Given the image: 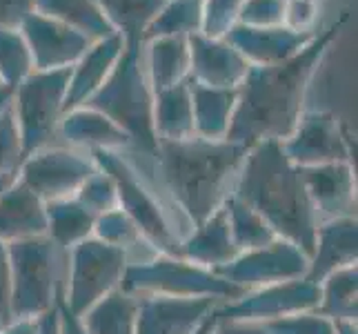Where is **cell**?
<instances>
[{"instance_id": "29", "label": "cell", "mask_w": 358, "mask_h": 334, "mask_svg": "<svg viewBox=\"0 0 358 334\" xmlns=\"http://www.w3.org/2000/svg\"><path fill=\"white\" fill-rule=\"evenodd\" d=\"M136 310L138 296L118 288L92 305L80 316V323L87 334H136Z\"/></svg>"}, {"instance_id": "35", "label": "cell", "mask_w": 358, "mask_h": 334, "mask_svg": "<svg viewBox=\"0 0 358 334\" xmlns=\"http://www.w3.org/2000/svg\"><path fill=\"white\" fill-rule=\"evenodd\" d=\"M31 71L34 60L22 34H16V29H0V83L16 90Z\"/></svg>"}, {"instance_id": "27", "label": "cell", "mask_w": 358, "mask_h": 334, "mask_svg": "<svg viewBox=\"0 0 358 334\" xmlns=\"http://www.w3.org/2000/svg\"><path fill=\"white\" fill-rule=\"evenodd\" d=\"M34 11L85 34L94 43L118 34L94 0H34Z\"/></svg>"}, {"instance_id": "25", "label": "cell", "mask_w": 358, "mask_h": 334, "mask_svg": "<svg viewBox=\"0 0 358 334\" xmlns=\"http://www.w3.org/2000/svg\"><path fill=\"white\" fill-rule=\"evenodd\" d=\"M143 65L154 94L189 81L192 60H189L187 36H163V39H154Z\"/></svg>"}, {"instance_id": "30", "label": "cell", "mask_w": 358, "mask_h": 334, "mask_svg": "<svg viewBox=\"0 0 358 334\" xmlns=\"http://www.w3.org/2000/svg\"><path fill=\"white\" fill-rule=\"evenodd\" d=\"M125 45H141L145 29L167 5V0H94Z\"/></svg>"}, {"instance_id": "17", "label": "cell", "mask_w": 358, "mask_h": 334, "mask_svg": "<svg viewBox=\"0 0 358 334\" xmlns=\"http://www.w3.org/2000/svg\"><path fill=\"white\" fill-rule=\"evenodd\" d=\"M189 41V81L216 90H238L250 63L227 41H212L203 34L187 36Z\"/></svg>"}, {"instance_id": "8", "label": "cell", "mask_w": 358, "mask_h": 334, "mask_svg": "<svg viewBox=\"0 0 358 334\" xmlns=\"http://www.w3.org/2000/svg\"><path fill=\"white\" fill-rule=\"evenodd\" d=\"M71 67L52 71H31L14 90V118L18 125L22 158L52 147L65 116V96Z\"/></svg>"}, {"instance_id": "20", "label": "cell", "mask_w": 358, "mask_h": 334, "mask_svg": "<svg viewBox=\"0 0 358 334\" xmlns=\"http://www.w3.org/2000/svg\"><path fill=\"white\" fill-rule=\"evenodd\" d=\"M58 134L69 143L71 150L85 154L131 150V141L125 132L114 125L101 111L85 105L67 111L60 120Z\"/></svg>"}, {"instance_id": "39", "label": "cell", "mask_w": 358, "mask_h": 334, "mask_svg": "<svg viewBox=\"0 0 358 334\" xmlns=\"http://www.w3.org/2000/svg\"><path fill=\"white\" fill-rule=\"evenodd\" d=\"M22 163V143L18 125L14 118V109H7L0 114V176H16Z\"/></svg>"}, {"instance_id": "18", "label": "cell", "mask_w": 358, "mask_h": 334, "mask_svg": "<svg viewBox=\"0 0 358 334\" xmlns=\"http://www.w3.org/2000/svg\"><path fill=\"white\" fill-rule=\"evenodd\" d=\"M318 36L314 34H299L280 27H247V25H234L227 32L225 41L236 49V52L250 65H276L296 56L303 47L310 45Z\"/></svg>"}, {"instance_id": "40", "label": "cell", "mask_w": 358, "mask_h": 334, "mask_svg": "<svg viewBox=\"0 0 358 334\" xmlns=\"http://www.w3.org/2000/svg\"><path fill=\"white\" fill-rule=\"evenodd\" d=\"M287 0H245L238 11V25L247 27H280L285 20Z\"/></svg>"}, {"instance_id": "36", "label": "cell", "mask_w": 358, "mask_h": 334, "mask_svg": "<svg viewBox=\"0 0 358 334\" xmlns=\"http://www.w3.org/2000/svg\"><path fill=\"white\" fill-rule=\"evenodd\" d=\"M73 199L87 209L92 216H101L109 212V209L118 207V194H116V185L112 176L98 167L94 174L80 185L78 192L73 194Z\"/></svg>"}, {"instance_id": "2", "label": "cell", "mask_w": 358, "mask_h": 334, "mask_svg": "<svg viewBox=\"0 0 358 334\" xmlns=\"http://www.w3.org/2000/svg\"><path fill=\"white\" fill-rule=\"evenodd\" d=\"M247 147L231 141H158L152 158L178 212L189 228L201 225L234 194Z\"/></svg>"}, {"instance_id": "26", "label": "cell", "mask_w": 358, "mask_h": 334, "mask_svg": "<svg viewBox=\"0 0 358 334\" xmlns=\"http://www.w3.org/2000/svg\"><path fill=\"white\" fill-rule=\"evenodd\" d=\"M156 141H185L194 136V109L189 81L154 94Z\"/></svg>"}, {"instance_id": "13", "label": "cell", "mask_w": 358, "mask_h": 334, "mask_svg": "<svg viewBox=\"0 0 358 334\" xmlns=\"http://www.w3.org/2000/svg\"><path fill=\"white\" fill-rule=\"evenodd\" d=\"M294 165L352 163V143L341 120L325 109H305L289 139L280 143Z\"/></svg>"}, {"instance_id": "34", "label": "cell", "mask_w": 358, "mask_h": 334, "mask_svg": "<svg viewBox=\"0 0 358 334\" xmlns=\"http://www.w3.org/2000/svg\"><path fill=\"white\" fill-rule=\"evenodd\" d=\"M225 209H227V221H229V230L234 243H236L238 252H247V250H256V247H263L267 243H271L274 239H278L271 228L265 223V218L254 212L250 205H245L243 201H238L236 196H229L225 201Z\"/></svg>"}, {"instance_id": "24", "label": "cell", "mask_w": 358, "mask_h": 334, "mask_svg": "<svg viewBox=\"0 0 358 334\" xmlns=\"http://www.w3.org/2000/svg\"><path fill=\"white\" fill-rule=\"evenodd\" d=\"M192 85V109H194V136L205 141H227L234 109H236V90L205 88Z\"/></svg>"}, {"instance_id": "6", "label": "cell", "mask_w": 358, "mask_h": 334, "mask_svg": "<svg viewBox=\"0 0 358 334\" xmlns=\"http://www.w3.org/2000/svg\"><path fill=\"white\" fill-rule=\"evenodd\" d=\"M120 288L134 296H178V299H214L218 303L236 301L245 294L214 270L189 263L182 256L156 254L150 261L129 263Z\"/></svg>"}, {"instance_id": "37", "label": "cell", "mask_w": 358, "mask_h": 334, "mask_svg": "<svg viewBox=\"0 0 358 334\" xmlns=\"http://www.w3.org/2000/svg\"><path fill=\"white\" fill-rule=\"evenodd\" d=\"M243 3L245 0H203L201 34L205 39L223 41L234 27V20L238 18Z\"/></svg>"}, {"instance_id": "4", "label": "cell", "mask_w": 358, "mask_h": 334, "mask_svg": "<svg viewBox=\"0 0 358 334\" xmlns=\"http://www.w3.org/2000/svg\"><path fill=\"white\" fill-rule=\"evenodd\" d=\"M85 107L101 111L125 132L131 141V150L143 156L156 152L154 90L145 74L141 45H125L112 74Z\"/></svg>"}, {"instance_id": "16", "label": "cell", "mask_w": 358, "mask_h": 334, "mask_svg": "<svg viewBox=\"0 0 358 334\" xmlns=\"http://www.w3.org/2000/svg\"><path fill=\"white\" fill-rule=\"evenodd\" d=\"M305 190L320 221L356 216V172L352 163L301 167Z\"/></svg>"}, {"instance_id": "52", "label": "cell", "mask_w": 358, "mask_h": 334, "mask_svg": "<svg viewBox=\"0 0 358 334\" xmlns=\"http://www.w3.org/2000/svg\"><path fill=\"white\" fill-rule=\"evenodd\" d=\"M7 323V316L3 314V312H0V330H3V326Z\"/></svg>"}, {"instance_id": "50", "label": "cell", "mask_w": 358, "mask_h": 334, "mask_svg": "<svg viewBox=\"0 0 358 334\" xmlns=\"http://www.w3.org/2000/svg\"><path fill=\"white\" fill-rule=\"evenodd\" d=\"M214 323H216V312H214L212 316H209V319L205 321V323H203L199 330H196L194 334H209V332H212V328H214Z\"/></svg>"}, {"instance_id": "21", "label": "cell", "mask_w": 358, "mask_h": 334, "mask_svg": "<svg viewBox=\"0 0 358 334\" xmlns=\"http://www.w3.org/2000/svg\"><path fill=\"white\" fill-rule=\"evenodd\" d=\"M47 234V203L18 176L0 196V241L16 243Z\"/></svg>"}, {"instance_id": "14", "label": "cell", "mask_w": 358, "mask_h": 334, "mask_svg": "<svg viewBox=\"0 0 358 334\" xmlns=\"http://www.w3.org/2000/svg\"><path fill=\"white\" fill-rule=\"evenodd\" d=\"M22 39L29 47L34 71H52L73 67L90 52L94 41L54 18L34 14L20 25Z\"/></svg>"}, {"instance_id": "33", "label": "cell", "mask_w": 358, "mask_h": 334, "mask_svg": "<svg viewBox=\"0 0 358 334\" xmlns=\"http://www.w3.org/2000/svg\"><path fill=\"white\" fill-rule=\"evenodd\" d=\"M203 0H167L160 14L145 29L143 41L163 39V36H192L201 34Z\"/></svg>"}, {"instance_id": "41", "label": "cell", "mask_w": 358, "mask_h": 334, "mask_svg": "<svg viewBox=\"0 0 358 334\" xmlns=\"http://www.w3.org/2000/svg\"><path fill=\"white\" fill-rule=\"evenodd\" d=\"M316 14H318L316 0H287L282 25L299 34H314Z\"/></svg>"}, {"instance_id": "42", "label": "cell", "mask_w": 358, "mask_h": 334, "mask_svg": "<svg viewBox=\"0 0 358 334\" xmlns=\"http://www.w3.org/2000/svg\"><path fill=\"white\" fill-rule=\"evenodd\" d=\"M34 14V0H0V29H16Z\"/></svg>"}, {"instance_id": "53", "label": "cell", "mask_w": 358, "mask_h": 334, "mask_svg": "<svg viewBox=\"0 0 358 334\" xmlns=\"http://www.w3.org/2000/svg\"><path fill=\"white\" fill-rule=\"evenodd\" d=\"M0 88H5V85H3V83H0Z\"/></svg>"}, {"instance_id": "1", "label": "cell", "mask_w": 358, "mask_h": 334, "mask_svg": "<svg viewBox=\"0 0 358 334\" xmlns=\"http://www.w3.org/2000/svg\"><path fill=\"white\" fill-rule=\"evenodd\" d=\"M348 11L329 29L303 47L299 54L276 65H250L236 90L227 141L250 150L263 141H285L305 111V98L316 76L320 58L341 34Z\"/></svg>"}, {"instance_id": "22", "label": "cell", "mask_w": 358, "mask_h": 334, "mask_svg": "<svg viewBox=\"0 0 358 334\" xmlns=\"http://www.w3.org/2000/svg\"><path fill=\"white\" fill-rule=\"evenodd\" d=\"M238 254L241 252L231 237L225 205L218 207L212 216L201 223V225H194L180 241L182 258H187L189 263H196L201 267L214 270V272L231 263Z\"/></svg>"}, {"instance_id": "51", "label": "cell", "mask_w": 358, "mask_h": 334, "mask_svg": "<svg viewBox=\"0 0 358 334\" xmlns=\"http://www.w3.org/2000/svg\"><path fill=\"white\" fill-rule=\"evenodd\" d=\"M16 176H9V174H3V176H0V196H3V192L9 188V183L11 181H14Z\"/></svg>"}, {"instance_id": "48", "label": "cell", "mask_w": 358, "mask_h": 334, "mask_svg": "<svg viewBox=\"0 0 358 334\" xmlns=\"http://www.w3.org/2000/svg\"><path fill=\"white\" fill-rule=\"evenodd\" d=\"M11 101H14V90L9 88H0V114L7 111L11 107Z\"/></svg>"}, {"instance_id": "44", "label": "cell", "mask_w": 358, "mask_h": 334, "mask_svg": "<svg viewBox=\"0 0 358 334\" xmlns=\"http://www.w3.org/2000/svg\"><path fill=\"white\" fill-rule=\"evenodd\" d=\"M209 334H269L263 323L254 321H236V319H218Z\"/></svg>"}, {"instance_id": "38", "label": "cell", "mask_w": 358, "mask_h": 334, "mask_svg": "<svg viewBox=\"0 0 358 334\" xmlns=\"http://www.w3.org/2000/svg\"><path fill=\"white\" fill-rule=\"evenodd\" d=\"M269 334H336V321L323 316L316 310L282 316L263 323Z\"/></svg>"}, {"instance_id": "5", "label": "cell", "mask_w": 358, "mask_h": 334, "mask_svg": "<svg viewBox=\"0 0 358 334\" xmlns=\"http://www.w3.org/2000/svg\"><path fill=\"white\" fill-rule=\"evenodd\" d=\"M11 296L9 319L41 316L63 301L67 250L47 237L9 243Z\"/></svg>"}, {"instance_id": "3", "label": "cell", "mask_w": 358, "mask_h": 334, "mask_svg": "<svg viewBox=\"0 0 358 334\" xmlns=\"http://www.w3.org/2000/svg\"><path fill=\"white\" fill-rule=\"evenodd\" d=\"M234 196L258 212L278 239L310 256L318 216L305 190L303 172L282 152L280 141L252 145L241 165Z\"/></svg>"}, {"instance_id": "12", "label": "cell", "mask_w": 358, "mask_h": 334, "mask_svg": "<svg viewBox=\"0 0 358 334\" xmlns=\"http://www.w3.org/2000/svg\"><path fill=\"white\" fill-rule=\"evenodd\" d=\"M318 301H320L318 283H312L307 279H294V281L274 283V286L256 288L245 292L236 301L220 303L216 307V316L269 323V321H276L282 316L316 310Z\"/></svg>"}, {"instance_id": "23", "label": "cell", "mask_w": 358, "mask_h": 334, "mask_svg": "<svg viewBox=\"0 0 358 334\" xmlns=\"http://www.w3.org/2000/svg\"><path fill=\"white\" fill-rule=\"evenodd\" d=\"M122 49H125L122 36L120 34L109 36L105 41L94 43L90 52L71 67L67 96H65V114L69 109L85 105L98 90H101V85L107 81L114 65L118 63Z\"/></svg>"}, {"instance_id": "19", "label": "cell", "mask_w": 358, "mask_h": 334, "mask_svg": "<svg viewBox=\"0 0 358 334\" xmlns=\"http://www.w3.org/2000/svg\"><path fill=\"white\" fill-rule=\"evenodd\" d=\"M358 263V221L356 216L320 221L307 267V281L320 283L327 274Z\"/></svg>"}, {"instance_id": "31", "label": "cell", "mask_w": 358, "mask_h": 334, "mask_svg": "<svg viewBox=\"0 0 358 334\" xmlns=\"http://www.w3.org/2000/svg\"><path fill=\"white\" fill-rule=\"evenodd\" d=\"M320 301L316 312L336 321H354L358 319V267L350 265L327 274L318 283Z\"/></svg>"}, {"instance_id": "46", "label": "cell", "mask_w": 358, "mask_h": 334, "mask_svg": "<svg viewBox=\"0 0 358 334\" xmlns=\"http://www.w3.org/2000/svg\"><path fill=\"white\" fill-rule=\"evenodd\" d=\"M58 316H60V334H87V330L80 323V316L69 312L63 305V301L58 303Z\"/></svg>"}, {"instance_id": "47", "label": "cell", "mask_w": 358, "mask_h": 334, "mask_svg": "<svg viewBox=\"0 0 358 334\" xmlns=\"http://www.w3.org/2000/svg\"><path fill=\"white\" fill-rule=\"evenodd\" d=\"M38 334H60V316H58V305L54 310H49L38 316Z\"/></svg>"}, {"instance_id": "10", "label": "cell", "mask_w": 358, "mask_h": 334, "mask_svg": "<svg viewBox=\"0 0 358 334\" xmlns=\"http://www.w3.org/2000/svg\"><path fill=\"white\" fill-rule=\"evenodd\" d=\"M96 172L90 154L65 147H45L22 158L16 176L45 203L71 199Z\"/></svg>"}, {"instance_id": "45", "label": "cell", "mask_w": 358, "mask_h": 334, "mask_svg": "<svg viewBox=\"0 0 358 334\" xmlns=\"http://www.w3.org/2000/svg\"><path fill=\"white\" fill-rule=\"evenodd\" d=\"M0 334H38V316H18L9 319Z\"/></svg>"}, {"instance_id": "7", "label": "cell", "mask_w": 358, "mask_h": 334, "mask_svg": "<svg viewBox=\"0 0 358 334\" xmlns=\"http://www.w3.org/2000/svg\"><path fill=\"white\" fill-rule=\"evenodd\" d=\"M90 156L98 169L112 176L118 194V207L131 216L143 237L156 247V252L180 256L182 234L176 230L174 218L160 203L158 194L147 185L138 167L125 158V152H94Z\"/></svg>"}, {"instance_id": "43", "label": "cell", "mask_w": 358, "mask_h": 334, "mask_svg": "<svg viewBox=\"0 0 358 334\" xmlns=\"http://www.w3.org/2000/svg\"><path fill=\"white\" fill-rule=\"evenodd\" d=\"M9 296H11V261L9 247L0 241V312L9 321Z\"/></svg>"}, {"instance_id": "28", "label": "cell", "mask_w": 358, "mask_h": 334, "mask_svg": "<svg viewBox=\"0 0 358 334\" xmlns=\"http://www.w3.org/2000/svg\"><path fill=\"white\" fill-rule=\"evenodd\" d=\"M94 239L122 250L127 254L129 263H143V261H150L152 256L160 254L156 252V247L143 237L141 228L131 221V216L122 212L120 207L109 209V212L96 216Z\"/></svg>"}, {"instance_id": "11", "label": "cell", "mask_w": 358, "mask_h": 334, "mask_svg": "<svg viewBox=\"0 0 358 334\" xmlns=\"http://www.w3.org/2000/svg\"><path fill=\"white\" fill-rule=\"evenodd\" d=\"M307 267H310V256L299 245L285 239H274L256 250L241 252L231 263L216 270V274L250 292L282 281L305 279Z\"/></svg>"}, {"instance_id": "32", "label": "cell", "mask_w": 358, "mask_h": 334, "mask_svg": "<svg viewBox=\"0 0 358 334\" xmlns=\"http://www.w3.org/2000/svg\"><path fill=\"white\" fill-rule=\"evenodd\" d=\"M94 223L96 216H92L73 196L47 203V237L67 252L73 245L94 237Z\"/></svg>"}, {"instance_id": "15", "label": "cell", "mask_w": 358, "mask_h": 334, "mask_svg": "<svg viewBox=\"0 0 358 334\" xmlns=\"http://www.w3.org/2000/svg\"><path fill=\"white\" fill-rule=\"evenodd\" d=\"M214 299H178V296H138L136 334H194L216 312Z\"/></svg>"}, {"instance_id": "49", "label": "cell", "mask_w": 358, "mask_h": 334, "mask_svg": "<svg viewBox=\"0 0 358 334\" xmlns=\"http://www.w3.org/2000/svg\"><path fill=\"white\" fill-rule=\"evenodd\" d=\"M336 334H358V328L354 321H341L336 323Z\"/></svg>"}, {"instance_id": "9", "label": "cell", "mask_w": 358, "mask_h": 334, "mask_svg": "<svg viewBox=\"0 0 358 334\" xmlns=\"http://www.w3.org/2000/svg\"><path fill=\"white\" fill-rule=\"evenodd\" d=\"M129 265L127 254L94 237L73 245L67 252V281L63 305L83 316L109 292L120 288Z\"/></svg>"}]
</instances>
